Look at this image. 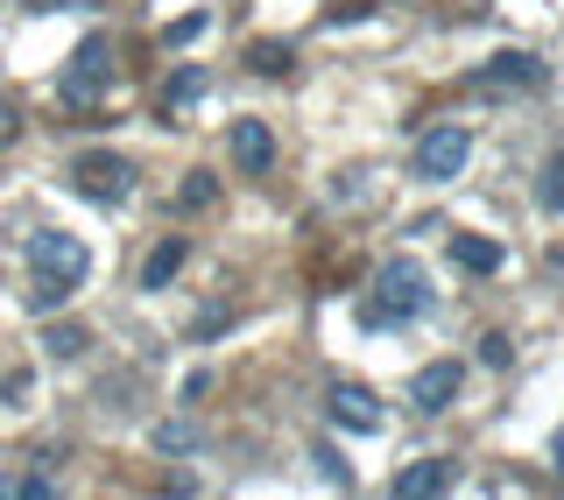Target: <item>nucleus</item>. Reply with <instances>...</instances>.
Listing matches in <instances>:
<instances>
[{
    "label": "nucleus",
    "instance_id": "nucleus-1",
    "mask_svg": "<svg viewBox=\"0 0 564 500\" xmlns=\"http://www.w3.org/2000/svg\"><path fill=\"white\" fill-rule=\"evenodd\" d=\"M431 303V275L416 261H388L375 275V303H367V325H410V317Z\"/></svg>",
    "mask_w": 564,
    "mask_h": 500
},
{
    "label": "nucleus",
    "instance_id": "nucleus-2",
    "mask_svg": "<svg viewBox=\"0 0 564 500\" xmlns=\"http://www.w3.org/2000/svg\"><path fill=\"white\" fill-rule=\"evenodd\" d=\"M29 268H35V275H50V282H70V290H78V282L93 275V247H85L78 233L43 226V233L29 240Z\"/></svg>",
    "mask_w": 564,
    "mask_h": 500
},
{
    "label": "nucleus",
    "instance_id": "nucleus-3",
    "mask_svg": "<svg viewBox=\"0 0 564 500\" xmlns=\"http://www.w3.org/2000/svg\"><path fill=\"white\" fill-rule=\"evenodd\" d=\"M106 85H113V43H106V35H85V43L70 50V70H64L57 93H64L70 106H93Z\"/></svg>",
    "mask_w": 564,
    "mask_h": 500
},
{
    "label": "nucleus",
    "instance_id": "nucleus-4",
    "mask_svg": "<svg viewBox=\"0 0 564 500\" xmlns=\"http://www.w3.org/2000/svg\"><path fill=\"white\" fill-rule=\"evenodd\" d=\"M466 155H473V134L458 128V120H445V128H431L416 141V176L423 184H452V176L466 170Z\"/></svg>",
    "mask_w": 564,
    "mask_h": 500
},
{
    "label": "nucleus",
    "instance_id": "nucleus-5",
    "mask_svg": "<svg viewBox=\"0 0 564 500\" xmlns=\"http://www.w3.org/2000/svg\"><path fill=\"white\" fill-rule=\"evenodd\" d=\"M70 184L85 191V198H99V205H120L134 191V163L128 155H78V163H70Z\"/></svg>",
    "mask_w": 564,
    "mask_h": 500
},
{
    "label": "nucleus",
    "instance_id": "nucleus-6",
    "mask_svg": "<svg viewBox=\"0 0 564 500\" xmlns=\"http://www.w3.org/2000/svg\"><path fill=\"white\" fill-rule=\"evenodd\" d=\"M458 360H431V367H416V381H410V402L423 409V416H445V409L458 402Z\"/></svg>",
    "mask_w": 564,
    "mask_h": 500
},
{
    "label": "nucleus",
    "instance_id": "nucleus-7",
    "mask_svg": "<svg viewBox=\"0 0 564 500\" xmlns=\"http://www.w3.org/2000/svg\"><path fill=\"white\" fill-rule=\"evenodd\" d=\"M325 409H332V423H339V431H360V437H375V431H381V402L367 395L360 381H339V388L325 395Z\"/></svg>",
    "mask_w": 564,
    "mask_h": 500
},
{
    "label": "nucleus",
    "instance_id": "nucleus-8",
    "mask_svg": "<svg viewBox=\"0 0 564 500\" xmlns=\"http://www.w3.org/2000/svg\"><path fill=\"white\" fill-rule=\"evenodd\" d=\"M473 85H487V93H508V85H516V93H536V85H543V64L529 57V50H501L487 70H473Z\"/></svg>",
    "mask_w": 564,
    "mask_h": 500
},
{
    "label": "nucleus",
    "instance_id": "nucleus-9",
    "mask_svg": "<svg viewBox=\"0 0 564 500\" xmlns=\"http://www.w3.org/2000/svg\"><path fill=\"white\" fill-rule=\"evenodd\" d=\"M445 487H452V458H410L395 472V487H388V500H437Z\"/></svg>",
    "mask_w": 564,
    "mask_h": 500
},
{
    "label": "nucleus",
    "instance_id": "nucleus-10",
    "mask_svg": "<svg viewBox=\"0 0 564 500\" xmlns=\"http://www.w3.org/2000/svg\"><path fill=\"white\" fill-rule=\"evenodd\" d=\"M226 149H234V163H240L247 176H261V170L275 163V134H269V120H234Z\"/></svg>",
    "mask_w": 564,
    "mask_h": 500
},
{
    "label": "nucleus",
    "instance_id": "nucleus-11",
    "mask_svg": "<svg viewBox=\"0 0 564 500\" xmlns=\"http://www.w3.org/2000/svg\"><path fill=\"white\" fill-rule=\"evenodd\" d=\"M452 261L466 268V275H494V268H501V247L487 233H452Z\"/></svg>",
    "mask_w": 564,
    "mask_h": 500
},
{
    "label": "nucleus",
    "instance_id": "nucleus-12",
    "mask_svg": "<svg viewBox=\"0 0 564 500\" xmlns=\"http://www.w3.org/2000/svg\"><path fill=\"white\" fill-rule=\"evenodd\" d=\"M184 254H191V247L184 240H163V247H155V254L149 261H141V290H170V275H176V268H184Z\"/></svg>",
    "mask_w": 564,
    "mask_h": 500
},
{
    "label": "nucleus",
    "instance_id": "nucleus-13",
    "mask_svg": "<svg viewBox=\"0 0 564 500\" xmlns=\"http://www.w3.org/2000/svg\"><path fill=\"white\" fill-rule=\"evenodd\" d=\"M198 99H205V64H184L163 85V113H184V106H198Z\"/></svg>",
    "mask_w": 564,
    "mask_h": 500
},
{
    "label": "nucleus",
    "instance_id": "nucleus-14",
    "mask_svg": "<svg viewBox=\"0 0 564 500\" xmlns=\"http://www.w3.org/2000/svg\"><path fill=\"white\" fill-rule=\"evenodd\" d=\"M212 198H219V176H212V170H191L184 184H176V205H184V211H198V205H212Z\"/></svg>",
    "mask_w": 564,
    "mask_h": 500
},
{
    "label": "nucleus",
    "instance_id": "nucleus-15",
    "mask_svg": "<svg viewBox=\"0 0 564 500\" xmlns=\"http://www.w3.org/2000/svg\"><path fill=\"white\" fill-rule=\"evenodd\" d=\"M64 296H70V282H50V275H35V282H29V311H35V317L64 311Z\"/></svg>",
    "mask_w": 564,
    "mask_h": 500
},
{
    "label": "nucleus",
    "instance_id": "nucleus-16",
    "mask_svg": "<svg viewBox=\"0 0 564 500\" xmlns=\"http://www.w3.org/2000/svg\"><path fill=\"white\" fill-rule=\"evenodd\" d=\"M43 346H50V360H78V352H85V331L78 325H50Z\"/></svg>",
    "mask_w": 564,
    "mask_h": 500
},
{
    "label": "nucleus",
    "instance_id": "nucleus-17",
    "mask_svg": "<svg viewBox=\"0 0 564 500\" xmlns=\"http://www.w3.org/2000/svg\"><path fill=\"white\" fill-rule=\"evenodd\" d=\"M247 64L275 78V70H290V50H282V43H254V50H247Z\"/></svg>",
    "mask_w": 564,
    "mask_h": 500
},
{
    "label": "nucleus",
    "instance_id": "nucleus-18",
    "mask_svg": "<svg viewBox=\"0 0 564 500\" xmlns=\"http://www.w3.org/2000/svg\"><path fill=\"white\" fill-rule=\"evenodd\" d=\"M191 444H198L191 423H163V431H155V452H191Z\"/></svg>",
    "mask_w": 564,
    "mask_h": 500
},
{
    "label": "nucleus",
    "instance_id": "nucleus-19",
    "mask_svg": "<svg viewBox=\"0 0 564 500\" xmlns=\"http://www.w3.org/2000/svg\"><path fill=\"white\" fill-rule=\"evenodd\" d=\"M543 205L564 211V155H551V170H543Z\"/></svg>",
    "mask_w": 564,
    "mask_h": 500
},
{
    "label": "nucleus",
    "instance_id": "nucleus-20",
    "mask_svg": "<svg viewBox=\"0 0 564 500\" xmlns=\"http://www.w3.org/2000/svg\"><path fill=\"white\" fill-rule=\"evenodd\" d=\"M480 360H487V367H508V331H487V338H480Z\"/></svg>",
    "mask_w": 564,
    "mask_h": 500
},
{
    "label": "nucleus",
    "instance_id": "nucleus-21",
    "mask_svg": "<svg viewBox=\"0 0 564 500\" xmlns=\"http://www.w3.org/2000/svg\"><path fill=\"white\" fill-rule=\"evenodd\" d=\"M14 500H57V487L50 479H14Z\"/></svg>",
    "mask_w": 564,
    "mask_h": 500
},
{
    "label": "nucleus",
    "instance_id": "nucleus-22",
    "mask_svg": "<svg viewBox=\"0 0 564 500\" xmlns=\"http://www.w3.org/2000/svg\"><path fill=\"white\" fill-rule=\"evenodd\" d=\"M29 8H50V14H93L99 0H29Z\"/></svg>",
    "mask_w": 564,
    "mask_h": 500
},
{
    "label": "nucleus",
    "instance_id": "nucleus-23",
    "mask_svg": "<svg viewBox=\"0 0 564 500\" xmlns=\"http://www.w3.org/2000/svg\"><path fill=\"white\" fill-rule=\"evenodd\" d=\"M0 500H14V479H0Z\"/></svg>",
    "mask_w": 564,
    "mask_h": 500
},
{
    "label": "nucleus",
    "instance_id": "nucleus-24",
    "mask_svg": "<svg viewBox=\"0 0 564 500\" xmlns=\"http://www.w3.org/2000/svg\"><path fill=\"white\" fill-rule=\"evenodd\" d=\"M557 466H564V431H557Z\"/></svg>",
    "mask_w": 564,
    "mask_h": 500
}]
</instances>
